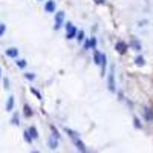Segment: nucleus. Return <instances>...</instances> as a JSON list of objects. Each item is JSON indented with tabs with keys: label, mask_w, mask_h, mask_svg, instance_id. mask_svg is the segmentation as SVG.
I'll use <instances>...</instances> for the list:
<instances>
[{
	"label": "nucleus",
	"mask_w": 153,
	"mask_h": 153,
	"mask_svg": "<svg viewBox=\"0 0 153 153\" xmlns=\"http://www.w3.org/2000/svg\"><path fill=\"white\" fill-rule=\"evenodd\" d=\"M66 31H68V32H66V37H68L69 40H71V38H74V37L77 35V32H78V29H77L71 22H69V23H66Z\"/></svg>",
	"instance_id": "f257e3e1"
},
{
	"label": "nucleus",
	"mask_w": 153,
	"mask_h": 153,
	"mask_svg": "<svg viewBox=\"0 0 153 153\" xmlns=\"http://www.w3.org/2000/svg\"><path fill=\"white\" fill-rule=\"evenodd\" d=\"M63 20H64V12H63V11H58L57 16H55V25H54V29H55V31H58L60 28H61Z\"/></svg>",
	"instance_id": "f03ea898"
},
{
	"label": "nucleus",
	"mask_w": 153,
	"mask_h": 153,
	"mask_svg": "<svg viewBox=\"0 0 153 153\" xmlns=\"http://www.w3.org/2000/svg\"><path fill=\"white\" fill-rule=\"evenodd\" d=\"M84 43H86L84 44V49H92V48H95V46H97V38L92 37L90 40H86Z\"/></svg>",
	"instance_id": "7ed1b4c3"
},
{
	"label": "nucleus",
	"mask_w": 153,
	"mask_h": 153,
	"mask_svg": "<svg viewBox=\"0 0 153 153\" xmlns=\"http://www.w3.org/2000/svg\"><path fill=\"white\" fill-rule=\"evenodd\" d=\"M115 78H114V69L110 71V74H109V90L110 92H115Z\"/></svg>",
	"instance_id": "20e7f679"
},
{
	"label": "nucleus",
	"mask_w": 153,
	"mask_h": 153,
	"mask_svg": "<svg viewBox=\"0 0 153 153\" xmlns=\"http://www.w3.org/2000/svg\"><path fill=\"white\" fill-rule=\"evenodd\" d=\"M6 55L11 57V58H17V57H18V49H16V48L6 49Z\"/></svg>",
	"instance_id": "39448f33"
},
{
	"label": "nucleus",
	"mask_w": 153,
	"mask_h": 153,
	"mask_svg": "<svg viewBox=\"0 0 153 153\" xmlns=\"http://www.w3.org/2000/svg\"><path fill=\"white\" fill-rule=\"evenodd\" d=\"M44 8H46V11H48V12H54L55 11V3L52 2V0H49V2H46Z\"/></svg>",
	"instance_id": "423d86ee"
},
{
	"label": "nucleus",
	"mask_w": 153,
	"mask_h": 153,
	"mask_svg": "<svg viewBox=\"0 0 153 153\" xmlns=\"http://www.w3.org/2000/svg\"><path fill=\"white\" fill-rule=\"evenodd\" d=\"M12 109H14V97H9L8 98V103H6V110L11 112Z\"/></svg>",
	"instance_id": "0eeeda50"
},
{
	"label": "nucleus",
	"mask_w": 153,
	"mask_h": 153,
	"mask_svg": "<svg viewBox=\"0 0 153 153\" xmlns=\"http://www.w3.org/2000/svg\"><path fill=\"white\" fill-rule=\"evenodd\" d=\"M94 61H95V64H99V63H101V52L94 51Z\"/></svg>",
	"instance_id": "6e6552de"
},
{
	"label": "nucleus",
	"mask_w": 153,
	"mask_h": 153,
	"mask_svg": "<svg viewBox=\"0 0 153 153\" xmlns=\"http://www.w3.org/2000/svg\"><path fill=\"white\" fill-rule=\"evenodd\" d=\"M28 132H29V135L32 136V139H35V138L38 136V133H37V130H35V127H29V130H28Z\"/></svg>",
	"instance_id": "1a4fd4ad"
},
{
	"label": "nucleus",
	"mask_w": 153,
	"mask_h": 153,
	"mask_svg": "<svg viewBox=\"0 0 153 153\" xmlns=\"http://www.w3.org/2000/svg\"><path fill=\"white\" fill-rule=\"evenodd\" d=\"M57 145H58V142L55 141L54 138H49V147L51 149H57Z\"/></svg>",
	"instance_id": "9d476101"
},
{
	"label": "nucleus",
	"mask_w": 153,
	"mask_h": 153,
	"mask_svg": "<svg viewBox=\"0 0 153 153\" xmlns=\"http://www.w3.org/2000/svg\"><path fill=\"white\" fill-rule=\"evenodd\" d=\"M75 37H77L78 42H83V40H84V32H83V31H78Z\"/></svg>",
	"instance_id": "9b49d317"
},
{
	"label": "nucleus",
	"mask_w": 153,
	"mask_h": 153,
	"mask_svg": "<svg viewBox=\"0 0 153 153\" xmlns=\"http://www.w3.org/2000/svg\"><path fill=\"white\" fill-rule=\"evenodd\" d=\"M17 66L20 69H25L26 68V61H25V60H17Z\"/></svg>",
	"instance_id": "f8f14e48"
},
{
	"label": "nucleus",
	"mask_w": 153,
	"mask_h": 153,
	"mask_svg": "<svg viewBox=\"0 0 153 153\" xmlns=\"http://www.w3.org/2000/svg\"><path fill=\"white\" fill-rule=\"evenodd\" d=\"M11 123H12V124H14V126H18V124H20V119H18V115H17V114H16L14 116H12V119H11Z\"/></svg>",
	"instance_id": "ddd939ff"
},
{
	"label": "nucleus",
	"mask_w": 153,
	"mask_h": 153,
	"mask_svg": "<svg viewBox=\"0 0 153 153\" xmlns=\"http://www.w3.org/2000/svg\"><path fill=\"white\" fill-rule=\"evenodd\" d=\"M130 46H132V48H135L136 51H139V49H141V44H138V42H136V40H133V42L130 43Z\"/></svg>",
	"instance_id": "4468645a"
},
{
	"label": "nucleus",
	"mask_w": 153,
	"mask_h": 153,
	"mask_svg": "<svg viewBox=\"0 0 153 153\" xmlns=\"http://www.w3.org/2000/svg\"><path fill=\"white\" fill-rule=\"evenodd\" d=\"M25 139L26 142H32V136L29 135V132H25Z\"/></svg>",
	"instance_id": "2eb2a0df"
},
{
	"label": "nucleus",
	"mask_w": 153,
	"mask_h": 153,
	"mask_svg": "<svg viewBox=\"0 0 153 153\" xmlns=\"http://www.w3.org/2000/svg\"><path fill=\"white\" fill-rule=\"evenodd\" d=\"M116 48H118V51H119V52H123V51L126 49V44H124V43H121V42H119V43L116 44Z\"/></svg>",
	"instance_id": "dca6fc26"
},
{
	"label": "nucleus",
	"mask_w": 153,
	"mask_h": 153,
	"mask_svg": "<svg viewBox=\"0 0 153 153\" xmlns=\"http://www.w3.org/2000/svg\"><path fill=\"white\" fill-rule=\"evenodd\" d=\"M136 64H138V66H142V64H144V58H142L141 55L136 57Z\"/></svg>",
	"instance_id": "f3484780"
},
{
	"label": "nucleus",
	"mask_w": 153,
	"mask_h": 153,
	"mask_svg": "<svg viewBox=\"0 0 153 153\" xmlns=\"http://www.w3.org/2000/svg\"><path fill=\"white\" fill-rule=\"evenodd\" d=\"M25 78L29 80V81H32V80L35 78V75H34V74H25Z\"/></svg>",
	"instance_id": "a211bd4d"
},
{
	"label": "nucleus",
	"mask_w": 153,
	"mask_h": 153,
	"mask_svg": "<svg viewBox=\"0 0 153 153\" xmlns=\"http://www.w3.org/2000/svg\"><path fill=\"white\" fill-rule=\"evenodd\" d=\"M25 114L28 115V116H31V115H32V110H29V107H28V106H25Z\"/></svg>",
	"instance_id": "6ab92c4d"
},
{
	"label": "nucleus",
	"mask_w": 153,
	"mask_h": 153,
	"mask_svg": "<svg viewBox=\"0 0 153 153\" xmlns=\"http://www.w3.org/2000/svg\"><path fill=\"white\" fill-rule=\"evenodd\" d=\"M5 29H6V26L5 25H0V37L5 34Z\"/></svg>",
	"instance_id": "aec40b11"
},
{
	"label": "nucleus",
	"mask_w": 153,
	"mask_h": 153,
	"mask_svg": "<svg viewBox=\"0 0 153 153\" xmlns=\"http://www.w3.org/2000/svg\"><path fill=\"white\" fill-rule=\"evenodd\" d=\"M145 115H147V116H145V118H147V119H152L153 116H152V114H150V110L149 109H145Z\"/></svg>",
	"instance_id": "412c9836"
},
{
	"label": "nucleus",
	"mask_w": 153,
	"mask_h": 153,
	"mask_svg": "<svg viewBox=\"0 0 153 153\" xmlns=\"http://www.w3.org/2000/svg\"><path fill=\"white\" fill-rule=\"evenodd\" d=\"M3 84H5V87H6V89H8V87H9V81H8V78H6V80H5V83H3Z\"/></svg>",
	"instance_id": "4be33fe9"
},
{
	"label": "nucleus",
	"mask_w": 153,
	"mask_h": 153,
	"mask_svg": "<svg viewBox=\"0 0 153 153\" xmlns=\"http://www.w3.org/2000/svg\"><path fill=\"white\" fill-rule=\"evenodd\" d=\"M135 126H136V129L141 127V126H139V121H138V119H135Z\"/></svg>",
	"instance_id": "5701e85b"
},
{
	"label": "nucleus",
	"mask_w": 153,
	"mask_h": 153,
	"mask_svg": "<svg viewBox=\"0 0 153 153\" xmlns=\"http://www.w3.org/2000/svg\"><path fill=\"white\" fill-rule=\"evenodd\" d=\"M97 2H98V3H101V2H104V0H97Z\"/></svg>",
	"instance_id": "b1692460"
},
{
	"label": "nucleus",
	"mask_w": 153,
	"mask_h": 153,
	"mask_svg": "<svg viewBox=\"0 0 153 153\" xmlns=\"http://www.w3.org/2000/svg\"><path fill=\"white\" fill-rule=\"evenodd\" d=\"M0 75H2V71H0Z\"/></svg>",
	"instance_id": "393cba45"
}]
</instances>
